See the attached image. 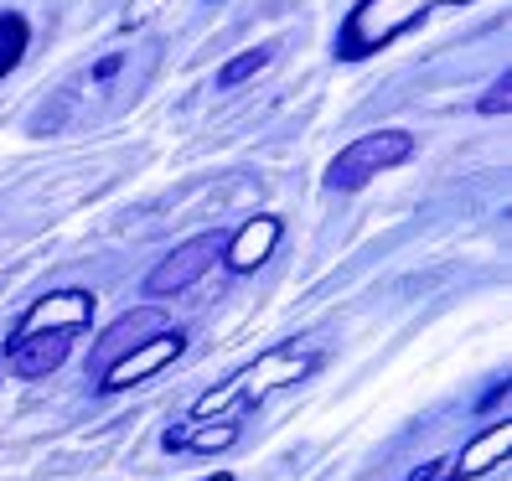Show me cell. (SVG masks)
<instances>
[{"instance_id":"obj_4","label":"cell","mask_w":512,"mask_h":481,"mask_svg":"<svg viewBox=\"0 0 512 481\" xmlns=\"http://www.w3.org/2000/svg\"><path fill=\"white\" fill-rule=\"evenodd\" d=\"M182 347H187V337L176 332V326H166V332H156V337H145L140 347H130L125 357H114L99 388H104V394H125V388H135L140 378L161 373L171 357H182Z\"/></svg>"},{"instance_id":"obj_5","label":"cell","mask_w":512,"mask_h":481,"mask_svg":"<svg viewBox=\"0 0 512 481\" xmlns=\"http://www.w3.org/2000/svg\"><path fill=\"white\" fill-rule=\"evenodd\" d=\"M218 233H202V238H192V244H182L176 254H166L156 269L145 275V290L150 295H176V290H187V285H197L207 269H213V259H218Z\"/></svg>"},{"instance_id":"obj_15","label":"cell","mask_w":512,"mask_h":481,"mask_svg":"<svg viewBox=\"0 0 512 481\" xmlns=\"http://www.w3.org/2000/svg\"><path fill=\"white\" fill-rule=\"evenodd\" d=\"M207 481H233V476H207Z\"/></svg>"},{"instance_id":"obj_8","label":"cell","mask_w":512,"mask_h":481,"mask_svg":"<svg viewBox=\"0 0 512 481\" xmlns=\"http://www.w3.org/2000/svg\"><path fill=\"white\" fill-rule=\"evenodd\" d=\"M280 244V218H249L244 228H238L228 244H223V264L233 269V275H249V269H259L269 254H275Z\"/></svg>"},{"instance_id":"obj_1","label":"cell","mask_w":512,"mask_h":481,"mask_svg":"<svg viewBox=\"0 0 512 481\" xmlns=\"http://www.w3.org/2000/svg\"><path fill=\"white\" fill-rule=\"evenodd\" d=\"M311 368H316L311 352H300V347H275V352H264L259 363H249L238 378H228L223 388H207V394L192 404L187 419H218V414H228L238 399H264V394H275V388H290V383L306 378Z\"/></svg>"},{"instance_id":"obj_9","label":"cell","mask_w":512,"mask_h":481,"mask_svg":"<svg viewBox=\"0 0 512 481\" xmlns=\"http://www.w3.org/2000/svg\"><path fill=\"white\" fill-rule=\"evenodd\" d=\"M166 316L161 311H130V316H119L114 326H109V332L99 337V347H94V357H99V363H114V357H125L130 347H140L145 337H156V332H166Z\"/></svg>"},{"instance_id":"obj_10","label":"cell","mask_w":512,"mask_h":481,"mask_svg":"<svg viewBox=\"0 0 512 481\" xmlns=\"http://www.w3.org/2000/svg\"><path fill=\"white\" fill-rule=\"evenodd\" d=\"M507 450H512V419H507V425H492L481 440H471V445L461 450V461L450 466V481H456V476H461V481H466V476H487L492 466L507 461Z\"/></svg>"},{"instance_id":"obj_13","label":"cell","mask_w":512,"mask_h":481,"mask_svg":"<svg viewBox=\"0 0 512 481\" xmlns=\"http://www.w3.org/2000/svg\"><path fill=\"white\" fill-rule=\"evenodd\" d=\"M507 104H512V78H497V83H492V94L481 99V114H502Z\"/></svg>"},{"instance_id":"obj_3","label":"cell","mask_w":512,"mask_h":481,"mask_svg":"<svg viewBox=\"0 0 512 481\" xmlns=\"http://www.w3.org/2000/svg\"><path fill=\"white\" fill-rule=\"evenodd\" d=\"M409 150H414V140H409L404 130H373V135H363V140H352L342 156L331 161L326 182L337 187V192H357V187H368L378 171L404 166Z\"/></svg>"},{"instance_id":"obj_7","label":"cell","mask_w":512,"mask_h":481,"mask_svg":"<svg viewBox=\"0 0 512 481\" xmlns=\"http://www.w3.org/2000/svg\"><path fill=\"white\" fill-rule=\"evenodd\" d=\"M68 347L73 332H32V337H16L11 342V373L16 378H47L68 363Z\"/></svg>"},{"instance_id":"obj_14","label":"cell","mask_w":512,"mask_h":481,"mask_svg":"<svg viewBox=\"0 0 512 481\" xmlns=\"http://www.w3.org/2000/svg\"><path fill=\"white\" fill-rule=\"evenodd\" d=\"M409 481H450V466H430V471H414Z\"/></svg>"},{"instance_id":"obj_11","label":"cell","mask_w":512,"mask_h":481,"mask_svg":"<svg viewBox=\"0 0 512 481\" xmlns=\"http://www.w3.org/2000/svg\"><path fill=\"white\" fill-rule=\"evenodd\" d=\"M238 440V425L233 419H187V425H171L166 435H161V445L166 450H228Z\"/></svg>"},{"instance_id":"obj_2","label":"cell","mask_w":512,"mask_h":481,"mask_svg":"<svg viewBox=\"0 0 512 481\" xmlns=\"http://www.w3.org/2000/svg\"><path fill=\"white\" fill-rule=\"evenodd\" d=\"M430 6H445V0H363V6L352 11V21L342 26V52L347 57H363L383 42H394L399 32H409V26L425 16Z\"/></svg>"},{"instance_id":"obj_12","label":"cell","mask_w":512,"mask_h":481,"mask_svg":"<svg viewBox=\"0 0 512 481\" xmlns=\"http://www.w3.org/2000/svg\"><path fill=\"white\" fill-rule=\"evenodd\" d=\"M264 63H269V47H254V52H244V57H233V63L218 73V83H223V88H238L244 78H254Z\"/></svg>"},{"instance_id":"obj_6","label":"cell","mask_w":512,"mask_h":481,"mask_svg":"<svg viewBox=\"0 0 512 481\" xmlns=\"http://www.w3.org/2000/svg\"><path fill=\"white\" fill-rule=\"evenodd\" d=\"M94 321V295L88 290H52L42 295L32 311L21 316V332L16 337H32V332H78V326Z\"/></svg>"}]
</instances>
